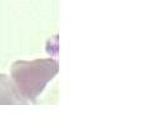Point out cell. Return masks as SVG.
Wrapping results in <instances>:
<instances>
[{
    "mask_svg": "<svg viewBox=\"0 0 150 135\" xmlns=\"http://www.w3.org/2000/svg\"><path fill=\"white\" fill-rule=\"evenodd\" d=\"M59 64L54 59L19 60L11 65V81L18 93L29 103L39 98L46 84L58 74Z\"/></svg>",
    "mask_w": 150,
    "mask_h": 135,
    "instance_id": "cell-1",
    "label": "cell"
},
{
    "mask_svg": "<svg viewBox=\"0 0 150 135\" xmlns=\"http://www.w3.org/2000/svg\"><path fill=\"white\" fill-rule=\"evenodd\" d=\"M28 101L18 93L11 79L0 73V105H25Z\"/></svg>",
    "mask_w": 150,
    "mask_h": 135,
    "instance_id": "cell-2",
    "label": "cell"
}]
</instances>
